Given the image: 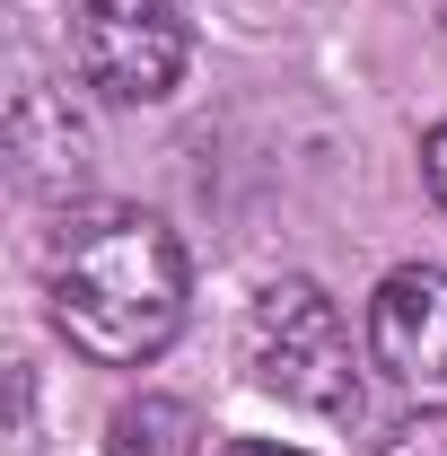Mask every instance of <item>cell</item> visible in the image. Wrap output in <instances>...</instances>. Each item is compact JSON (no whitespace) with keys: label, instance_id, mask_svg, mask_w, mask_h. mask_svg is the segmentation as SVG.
I'll return each instance as SVG.
<instances>
[{"label":"cell","instance_id":"cell-1","mask_svg":"<svg viewBox=\"0 0 447 456\" xmlns=\"http://www.w3.org/2000/svg\"><path fill=\"white\" fill-rule=\"evenodd\" d=\"M53 325L97 369H141L184 334V246L158 211H88L53 246Z\"/></svg>","mask_w":447,"mask_h":456},{"label":"cell","instance_id":"cell-2","mask_svg":"<svg viewBox=\"0 0 447 456\" xmlns=\"http://www.w3.org/2000/svg\"><path fill=\"white\" fill-rule=\"evenodd\" d=\"M246 369L307 421H360V360L342 334V307L316 281H272L246 316Z\"/></svg>","mask_w":447,"mask_h":456},{"label":"cell","instance_id":"cell-3","mask_svg":"<svg viewBox=\"0 0 447 456\" xmlns=\"http://www.w3.org/2000/svg\"><path fill=\"white\" fill-rule=\"evenodd\" d=\"M79 79L114 106H158L184 79V9L175 0H79L70 18Z\"/></svg>","mask_w":447,"mask_h":456},{"label":"cell","instance_id":"cell-4","mask_svg":"<svg viewBox=\"0 0 447 456\" xmlns=\"http://www.w3.org/2000/svg\"><path fill=\"white\" fill-rule=\"evenodd\" d=\"M369 351L394 387H447V273L394 264L369 298Z\"/></svg>","mask_w":447,"mask_h":456},{"label":"cell","instance_id":"cell-5","mask_svg":"<svg viewBox=\"0 0 447 456\" xmlns=\"http://www.w3.org/2000/svg\"><path fill=\"white\" fill-rule=\"evenodd\" d=\"M106 456H202V412L175 395H132L106 421Z\"/></svg>","mask_w":447,"mask_h":456},{"label":"cell","instance_id":"cell-6","mask_svg":"<svg viewBox=\"0 0 447 456\" xmlns=\"http://www.w3.org/2000/svg\"><path fill=\"white\" fill-rule=\"evenodd\" d=\"M386 456H447V412H430V421H403L386 439Z\"/></svg>","mask_w":447,"mask_h":456},{"label":"cell","instance_id":"cell-7","mask_svg":"<svg viewBox=\"0 0 447 456\" xmlns=\"http://www.w3.org/2000/svg\"><path fill=\"white\" fill-rule=\"evenodd\" d=\"M421 175H430V193H439V211H447V123L430 132V150H421Z\"/></svg>","mask_w":447,"mask_h":456},{"label":"cell","instance_id":"cell-8","mask_svg":"<svg viewBox=\"0 0 447 456\" xmlns=\"http://www.w3.org/2000/svg\"><path fill=\"white\" fill-rule=\"evenodd\" d=\"M228 456H280V448H228Z\"/></svg>","mask_w":447,"mask_h":456}]
</instances>
